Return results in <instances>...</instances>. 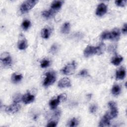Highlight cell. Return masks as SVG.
<instances>
[{
	"label": "cell",
	"mask_w": 127,
	"mask_h": 127,
	"mask_svg": "<svg viewBox=\"0 0 127 127\" xmlns=\"http://www.w3.org/2000/svg\"><path fill=\"white\" fill-rule=\"evenodd\" d=\"M104 44H101L98 47L88 46L84 51V55L86 57H89L94 54L100 55L103 53Z\"/></svg>",
	"instance_id": "6da1fadb"
},
{
	"label": "cell",
	"mask_w": 127,
	"mask_h": 127,
	"mask_svg": "<svg viewBox=\"0 0 127 127\" xmlns=\"http://www.w3.org/2000/svg\"><path fill=\"white\" fill-rule=\"evenodd\" d=\"M38 2L36 0H29L24 1L20 6V10L22 13H25L32 8Z\"/></svg>",
	"instance_id": "7a4b0ae2"
},
{
	"label": "cell",
	"mask_w": 127,
	"mask_h": 127,
	"mask_svg": "<svg viewBox=\"0 0 127 127\" xmlns=\"http://www.w3.org/2000/svg\"><path fill=\"white\" fill-rule=\"evenodd\" d=\"M56 75L54 72H48L46 73V78L44 80L43 85L45 86H48L54 83L56 81Z\"/></svg>",
	"instance_id": "3957f363"
},
{
	"label": "cell",
	"mask_w": 127,
	"mask_h": 127,
	"mask_svg": "<svg viewBox=\"0 0 127 127\" xmlns=\"http://www.w3.org/2000/svg\"><path fill=\"white\" fill-rule=\"evenodd\" d=\"M108 106L111 109V111L109 113H107L106 115L110 118L112 119L115 118L118 115V110L117 108L116 104L114 101H110L108 103Z\"/></svg>",
	"instance_id": "277c9868"
},
{
	"label": "cell",
	"mask_w": 127,
	"mask_h": 127,
	"mask_svg": "<svg viewBox=\"0 0 127 127\" xmlns=\"http://www.w3.org/2000/svg\"><path fill=\"white\" fill-rule=\"evenodd\" d=\"M0 61L4 66H9L11 64V58L7 53H3L0 56Z\"/></svg>",
	"instance_id": "5b68a950"
},
{
	"label": "cell",
	"mask_w": 127,
	"mask_h": 127,
	"mask_svg": "<svg viewBox=\"0 0 127 127\" xmlns=\"http://www.w3.org/2000/svg\"><path fill=\"white\" fill-rule=\"evenodd\" d=\"M75 67H76L75 63L74 62H73L72 63L67 64L64 67V68L62 70V72L64 74H66V75L73 74L74 72Z\"/></svg>",
	"instance_id": "8992f818"
},
{
	"label": "cell",
	"mask_w": 127,
	"mask_h": 127,
	"mask_svg": "<svg viewBox=\"0 0 127 127\" xmlns=\"http://www.w3.org/2000/svg\"><path fill=\"white\" fill-rule=\"evenodd\" d=\"M20 107V106L17 103H14L13 104L6 107L5 111L9 114H14L18 111Z\"/></svg>",
	"instance_id": "52a82bcc"
},
{
	"label": "cell",
	"mask_w": 127,
	"mask_h": 127,
	"mask_svg": "<svg viewBox=\"0 0 127 127\" xmlns=\"http://www.w3.org/2000/svg\"><path fill=\"white\" fill-rule=\"evenodd\" d=\"M107 9V8L106 5L103 3H101L98 5L97 7L96 13L98 16H102L105 13H106Z\"/></svg>",
	"instance_id": "ba28073f"
},
{
	"label": "cell",
	"mask_w": 127,
	"mask_h": 127,
	"mask_svg": "<svg viewBox=\"0 0 127 127\" xmlns=\"http://www.w3.org/2000/svg\"><path fill=\"white\" fill-rule=\"evenodd\" d=\"M120 36V32L118 29H114L111 32L109 33V39L113 40H118Z\"/></svg>",
	"instance_id": "9c48e42d"
},
{
	"label": "cell",
	"mask_w": 127,
	"mask_h": 127,
	"mask_svg": "<svg viewBox=\"0 0 127 127\" xmlns=\"http://www.w3.org/2000/svg\"><path fill=\"white\" fill-rule=\"evenodd\" d=\"M71 86L70 81L69 78L64 77L61 79L58 83V86L60 88L68 87Z\"/></svg>",
	"instance_id": "30bf717a"
},
{
	"label": "cell",
	"mask_w": 127,
	"mask_h": 127,
	"mask_svg": "<svg viewBox=\"0 0 127 127\" xmlns=\"http://www.w3.org/2000/svg\"><path fill=\"white\" fill-rule=\"evenodd\" d=\"M18 47L20 50H24L27 47V41L22 35L19 36L18 42Z\"/></svg>",
	"instance_id": "8fae6325"
},
{
	"label": "cell",
	"mask_w": 127,
	"mask_h": 127,
	"mask_svg": "<svg viewBox=\"0 0 127 127\" xmlns=\"http://www.w3.org/2000/svg\"><path fill=\"white\" fill-rule=\"evenodd\" d=\"M35 97L34 95L27 93L22 97V100L25 104H29L32 102L34 100Z\"/></svg>",
	"instance_id": "7c38bea8"
},
{
	"label": "cell",
	"mask_w": 127,
	"mask_h": 127,
	"mask_svg": "<svg viewBox=\"0 0 127 127\" xmlns=\"http://www.w3.org/2000/svg\"><path fill=\"white\" fill-rule=\"evenodd\" d=\"M126 76V70L123 67H121L116 72V79H123Z\"/></svg>",
	"instance_id": "4fadbf2b"
},
{
	"label": "cell",
	"mask_w": 127,
	"mask_h": 127,
	"mask_svg": "<svg viewBox=\"0 0 127 127\" xmlns=\"http://www.w3.org/2000/svg\"><path fill=\"white\" fill-rule=\"evenodd\" d=\"M110 118L108 117V116L105 114V116L102 118L101 119L99 124V127H106V126H108L110 125Z\"/></svg>",
	"instance_id": "5bb4252c"
},
{
	"label": "cell",
	"mask_w": 127,
	"mask_h": 127,
	"mask_svg": "<svg viewBox=\"0 0 127 127\" xmlns=\"http://www.w3.org/2000/svg\"><path fill=\"white\" fill-rule=\"evenodd\" d=\"M63 4V1L61 0H56L52 2L51 7V9L54 11L58 10L62 6Z\"/></svg>",
	"instance_id": "9a60e30c"
},
{
	"label": "cell",
	"mask_w": 127,
	"mask_h": 127,
	"mask_svg": "<svg viewBox=\"0 0 127 127\" xmlns=\"http://www.w3.org/2000/svg\"><path fill=\"white\" fill-rule=\"evenodd\" d=\"M22 78V75L21 74H18L16 73H14L11 76V80L14 83H17L19 82Z\"/></svg>",
	"instance_id": "2e32d148"
},
{
	"label": "cell",
	"mask_w": 127,
	"mask_h": 127,
	"mask_svg": "<svg viewBox=\"0 0 127 127\" xmlns=\"http://www.w3.org/2000/svg\"><path fill=\"white\" fill-rule=\"evenodd\" d=\"M60 102L61 101H60V99L58 97H57L56 99L52 100L50 102V103H49V105H50V106L51 108L52 109H55L58 106V105L59 104Z\"/></svg>",
	"instance_id": "e0dca14e"
},
{
	"label": "cell",
	"mask_w": 127,
	"mask_h": 127,
	"mask_svg": "<svg viewBox=\"0 0 127 127\" xmlns=\"http://www.w3.org/2000/svg\"><path fill=\"white\" fill-rule=\"evenodd\" d=\"M70 30V24L68 22L64 23L62 27L61 31L63 33L67 34L68 33Z\"/></svg>",
	"instance_id": "ac0fdd59"
},
{
	"label": "cell",
	"mask_w": 127,
	"mask_h": 127,
	"mask_svg": "<svg viewBox=\"0 0 127 127\" xmlns=\"http://www.w3.org/2000/svg\"><path fill=\"white\" fill-rule=\"evenodd\" d=\"M123 58L121 56H117L112 59L111 63L115 65H119L123 61Z\"/></svg>",
	"instance_id": "d6986e66"
},
{
	"label": "cell",
	"mask_w": 127,
	"mask_h": 127,
	"mask_svg": "<svg viewBox=\"0 0 127 127\" xmlns=\"http://www.w3.org/2000/svg\"><path fill=\"white\" fill-rule=\"evenodd\" d=\"M55 11L51 9H50L49 10L43 11L42 13V15L46 18H50L55 14Z\"/></svg>",
	"instance_id": "ffe728a7"
},
{
	"label": "cell",
	"mask_w": 127,
	"mask_h": 127,
	"mask_svg": "<svg viewBox=\"0 0 127 127\" xmlns=\"http://www.w3.org/2000/svg\"><path fill=\"white\" fill-rule=\"evenodd\" d=\"M121 92V88L118 85H115L112 89V94L115 95H118L120 94Z\"/></svg>",
	"instance_id": "44dd1931"
},
{
	"label": "cell",
	"mask_w": 127,
	"mask_h": 127,
	"mask_svg": "<svg viewBox=\"0 0 127 127\" xmlns=\"http://www.w3.org/2000/svg\"><path fill=\"white\" fill-rule=\"evenodd\" d=\"M49 31L48 29L45 28H43L41 31V36L44 39H47L49 36Z\"/></svg>",
	"instance_id": "7402d4cb"
},
{
	"label": "cell",
	"mask_w": 127,
	"mask_h": 127,
	"mask_svg": "<svg viewBox=\"0 0 127 127\" xmlns=\"http://www.w3.org/2000/svg\"><path fill=\"white\" fill-rule=\"evenodd\" d=\"M78 122L76 118H73L70 121L69 123V126L70 127H76L78 125Z\"/></svg>",
	"instance_id": "603a6c76"
},
{
	"label": "cell",
	"mask_w": 127,
	"mask_h": 127,
	"mask_svg": "<svg viewBox=\"0 0 127 127\" xmlns=\"http://www.w3.org/2000/svg\"><path fill=\"white\" fill-rule=\"evenodd\" d=\"M30 25V22L27 20H24L22 24V26L23 28L25 30L27 29L29 27Z\"/></svg>",
	"instance_id": "cb8c5ba5"
},
{
	"label": "cell",
	"mask_w": 127,
	"mask_h": 127,
	"mask_svg": "<svg viewBox=\"0 0 127 127\" xmlns=\"http://www.w3.org/2000/svg\"><path fill=\"white\" fill-rule=\"evenodd\" d=\"M49 64H50V62L48 60H44L42 61L41 63V66L43 68H45L49 66Z\"/></svg>",
	"instance_id": "d4e9b609"
},
{
	"label": "cell",
	"mask_w": 127,
	"mask_h": 127,
	"mask_svg": "<svg viewBox=\"0 0 127 127\" xmlns=\"http://www.w3.org/2000/svg\"><path fill=\"white\" fill-rule=\"evenodd\" d=\"M116 4L120 6H124L127 2V0H116L115 1Z\"/></svg>",
	"instance_id": "484cf974"
},
{
	"label": "cell",
	"mask_w": 127,
	"mask_h": 127,
	"mask_svg": "<svg viewBox=\"0 0 127 127\" xmlns=\"http://www.w3.org/2000/svg\"><path fill=\"white\" fill-rule=\"evenodd\" d=\"M101 38L102 39H109V32H104L101 35Z\"/></svg>",
	"instance_id": "4316f807"
},
{
	"label": "cell",
	"mask_w": 127,
	"mask_h": 127,
	"mask_svg": "<svg viewBox=\"0 0 127 127\" xmlns=\"http://www.w3.org/2000/svg\"><path fill=\"white\" fill-rule=\"evenodd\" d=\"M57 122L55 121H52L51 122H50L47 125V127H56L57 125Z\"/></svg>",
	"instance_id": "83f0119b"
},
{
	"label": "cell",
	"mask_w": 127,
	"mask_h": 127,
	"mask_svg": "<svg viewBox=\"0 0 127 127\" xmlns=\"http://www.w3.org/2000/svg\"><path fill=\"white\" fill-rule=\"evenodd\" d=\"M20 100H22V97H21L20 95V94L16 95L15 97L14 98V103H17L20 101Z\"/></svg>",
	"instance_id": "f1b7e54d"
},
{
	"label": "cell",
	"mask_w": 127,
	"mask_h": 127,
	"mask_svg": "<svg viewBox=\"0 0 127 127\" xmlns=\"http://www.w3.org/2000/svg\"><path fill=\"white\" fill-rule=\"evenodd\" d=\"M58 97L59 98L60 101H63L66 99V95L65 94H62L59 95Z\"/></svg>",
	"instance_id": "f546056e"
},
{
	"label": "cell",
	"mask_w": 127,
	"mask_h": 127,
	"mask_svg": "<svg viewBox=\"0 0 127 127\" xmlns=\"http://www.w3.org/2000/svg\"><path fill=\"white\" fill-rule=\"evenodd\" d=\"M96 110H97V106L95 105H92L90 108V111L92 113H93L95 112Z\"/></svg>",
	"instance_id": "4dcf8cb0"
},
{
	"label": "cell",
	"mask_w": 127,
	"mask_h": 127,
	"mask_svg": "<svg viewBox=\"0 0 127 127\" xmlns=\"http://www.w3.org/2000/svg\"><path fill=\"white\" fill-rule=\"evenodd\" d=\"M88 74V72L85 69L82 70L80 71V72L79 73V75L82 76H87Z\"/></svg>",
	"instance_id": "1f68e13d"
},
{
	"label": "cell",
	"mask_w": 127,
	"mask_h": 127,
	"mask_svg": "<svg viewBox=\"0 0 127 127\" xmlns=\"http://www.w3.org/2000/svg\"><path fill=\"white\" fill-rule=\"evenodd\" d=\"M122 32L124 34H126L127 32V24L125 23L122 29Z\"/></svg>",
	"instance_id": "d6a6232c"
},
{
	"label": "cell",
	"mask_w": 127,
	"mask_h": 127,
	"mask_svg": "<svg viewBox=\"0 0 127 127\" xmlns=\"http://www.w3.org/2000/svg\"><path fill=\"white\" fill-rule=\"evenodd\" d=\"M56 51H57V46L56 45H53L51 47V51H52V53L56 52Z\"/></svg>",
	"instance_id": "836d02e7"
}]
</instances>
